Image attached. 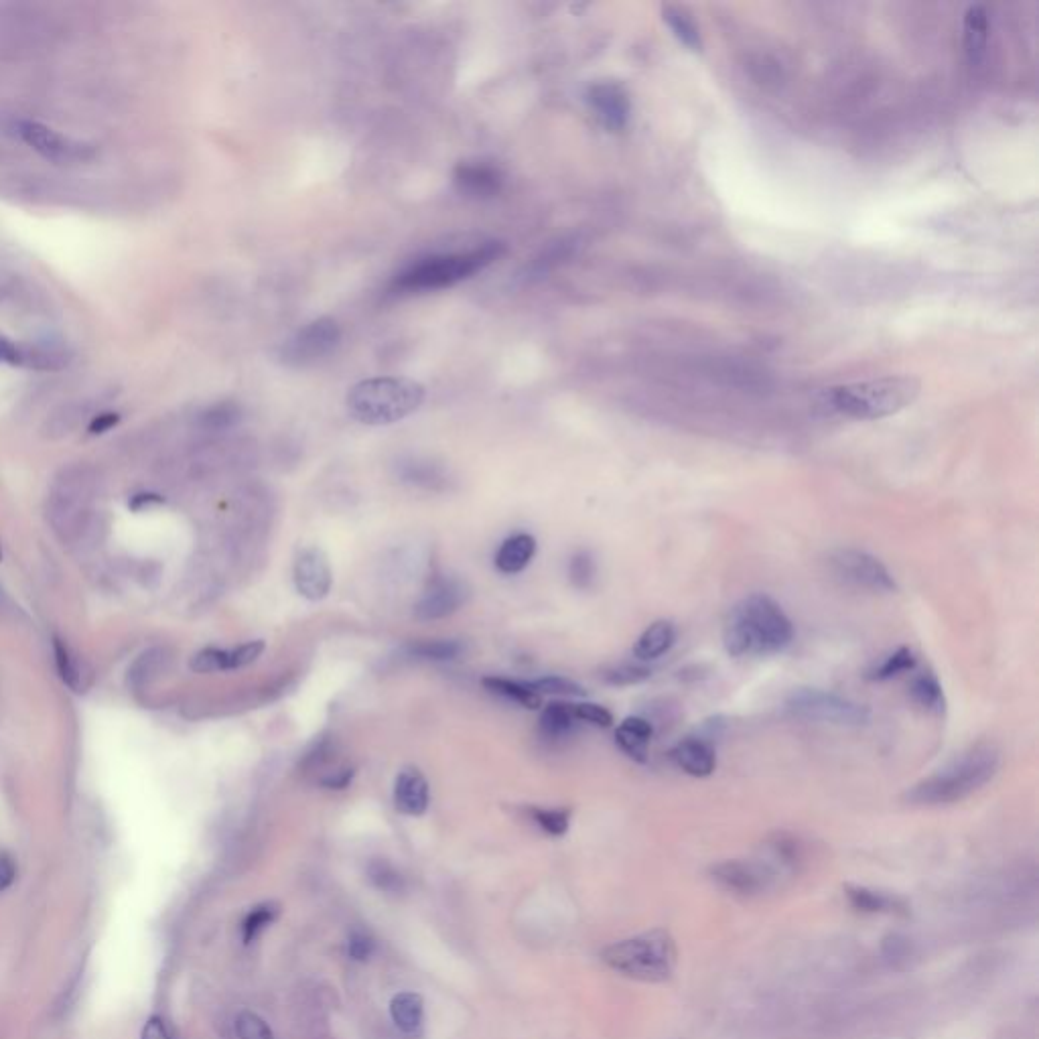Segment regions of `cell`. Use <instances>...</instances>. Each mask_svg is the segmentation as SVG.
I'll return each mask as SVG.
<instances>
[{
	"label": "cell",
	"instance_id": "26",
	"mask_svg": "<svg viewBox=\"0 0 1039 1039\" xmlns=\"http://www.w3.org/2000/svg\"><path fill=\"white\" fill-rule=\"evenodd\" d=\"M534 552H536L534 536L514 534L500 546V550L496 554V567L506 575L522 573L534 559Z\"/></svg>",
	"mask_w": 1039,
	"mask_h": 1039
},
{
	"label": "cell",
	"instance_id": "40",
	"mask_svg": "<svg viewBox=\"0 0 1039 1039\" xmlns=\"http://www.w3.org/2000/svg\"><path fill=\"white\" fill-rule=\"evenodd\" d=\"M770 851H772V857L782 865V867H790L794 869L800 861H802V847L798 843L796 837L792 835H786V833H778L770 839L768 843Z\"/></svg>",
	"mask_w": 1039,
	"mask_h": 1039
},
{
	"label": "cell",
	"instance_id": "5",
	"mask_svg": "<svg viewBox=\"0 0 1039 1039\" xmlns=\"http://www.w3.org/2000/svg\"><path fill=\"white\" fill-rule=\"evenodd\" d=\"M427 390L421 382L404 376H382L358 382L345 398L352 417L364 425H394L425 402Z\"/></svg>",
	"mask_w": 1039,
	"mask_h": 1039
},
{
	"label": "cell",
	"instance_id": "8",
	"mask_svg": "<svg viewBox=\"0 0 1039 1039\" xmlns=\"http://www.w3.org/2000/svg\"><path fill=\"white\" fill-rule=\"evenodd\" d=\"M786 711L808 723H824L839 727H859L865 725L871 717L869 709L853 703L835 692L822 688L800 686L794 688L786 697Z\"/></svg>",
	"mask_w": 1039,
	"mask_h": 1039
},
{
	"label": "cell",
	"instance_id": "18",
	"mask_svg": "<svg viewBox=\"0 0 1039 1039\" xmlns=\"http://www.w3.org/2000/svg\"><path fill=\"white\" fill-rule=\"evenodd\" d=\"M672 764L690 778H709L717 770V751L713 741L703 735H692L678 741L670 753Z\"/></svg>",
	"mask_w": 1039,
	"mask_h": 1039
},
{
	"label": "cell",
	"instance_id": "39",
	"mask_svg": "<svg viewBox=\"0 0 1039 1039\" xmlns=\"http://www.w3.org/2000/svg\"><path fill=\"white\" fill-rule=\"evenodd\" d=\"M536 695H554V697H585L587 692L581 684L563 678V676H546L530 682Z\"/></svg>",
	"mask_w": 1039,
	"mask_h": 1039
},
{
	"label": "cell",
	"instance_id": "42",
	"mask_svg": "<svg viewBox=\"0 0 1039 1039\" xmlns=\"http://www.w3.org/2000/svg\"><path fill=\"white\" fill-rule=\"evenodd\" d=\"M191 670H195V672H199V674H210V672L228 670V650H220V648H205V650L197 652V654L191 658Z\"/></svg>",
	"mask_w": 1039,
	"mask_h": 1039
},
{
	"label": "cell",
	"instance_id": "44",
	"mask_svg": "<svg viewBox=\"0 0 1039 1039\" xmlns=\"http://www.w3.org/2000/svg\"><path fill=\"white\" fill-rule=\"evenodd\" d=\"M573 713L581 723H589L601 729H609L613 725V715L605 707L595 703H577L573 705Z\"/></svg>",
	"mask_w": 1039,
	"mask_h": 1039
},
{
	"label": "cell",
	"instance_id": "33",
	"mask_svg": "<svg viewBox=\"0 0 1039 1039\" xmlns=\"http://www.w3.org/2000/svg\"><path fill=\"white\" fill-rule=\"evenodd\" d=\"M242 419V408L236 402L224 400L205 408L199 414V425L207 431H226L238 425Z\"/></svg>",
	"mask_w": 1039,
	"mask_h": 1039
},
{
	"label": "cell",
	"instance_id": "24",
	"mask_svg": "<svg viewBox=\"0 0 1039 1039\" xmlns=\"http://www.w3.org/2000/svg\"><path fill=\"white\" fill-rule=\"evenodd\" d=\"M53 656H55V666H57V672L61 676V680L72 688L74 692H78V695H82V692L88 690L90 686V668L88 664L69 648L61 638H53Z\"/></svg>",
	"mask_w": 1039,
	"mask_h": 1039
},
{
	"label": "cell",
	"instance_id": "13",
	"mask_svg": "<svg viewBox=\"0 0 1039 1039\" xmlns=\"http://www.w3.org/2000/svg\"><path fill=\"white\" fill-rule=\"evenodd\" d=\"M0 364L35 372H57L69 364V354L55 345L23 343L0 335Z\"/></svg>",
	"mask_w": 1039,
	"mask_h": 1039
},
{
	"label": "cell",
	"instance_id": "12",
	"mask_svg": "<svg viewBox=\"0 0 1039 1039\" xmlns=\"http://www.w3.org/2000/svg\"><path fill=\"white\" fill-rule=\"evenodd\" d=\"M506 173L494 161H461L453 169V187L459 195L467 199H494L504 191Z\"/></svg>",
	"mask_w": 1039,
	"mask_h": 1039
},
{
	"label": "cell",
	"instance_id": "29",
	"mask_svg": "<svg viewBox=\"0 0 1039 1039\" xmlns=\"http://www.w3.org/2000/svg\"><path fill=\"white\" fill-rule=\"evenodd\" d=\"M662 21L670 27V31L674 33V37L684 45L688 47L690 51H701L703 49V37H701V31L695 23V19H692L688 15L686 9L682 7H674V5H664L662 7Z\"/></svg>",
	"mask_w": 1039,
	"mask_h": 1039
},
{
	"label": "cell",
	"instance_id": "27",
	"mask_svg": "<svg viewBox=\"0 0 1039 1039\" xmlns=\"http://www.w3.org/2000/svg\"><path fill=\"white\" fill-rule=\"evenodd\" d=\"M577 717L571 703H550L540 715V733L544 739L559 741L569 737L577 727Z\"/></svg>",
	"mask_w": 1039,
	"mask_h": 1039
},
{
	"label": "cell",
	"instance_id": "53",
	"mask_svg": "<svg viewBox=\"0 0 1039 1039\" xmlns=\"http://www.w3.org/2000/svg\"><path fill=\"white\" fill-rule=\"evenodd\" d=\"M908 952H910V944H908V940H904V938L891 936V938L885 942V954H887V958L899 960V958H906Z\"/></svg>",
	"mask_w": 1039,
	"mask_h": 1039
},
{
	"label": "cell",
	"instance_id": "22",
	"mask_svg": "<svg viewBox=\"0 0 1039 1039\" xmlns=\"http://www.w3.org/2000/svg\"><path fill=\"white\" fill-rule=\"evenodd\" d=\"M678 632L670 619H658L642 632L634 646V656L640 662H652L668 654L676 644Z\"/></svg>",
	"mask_w": 1039,
	"mask_h": 1039
},
{
	"label": "cell",
	"instance_id": "38",
	"mask_svg": "<svg viewBox=\"0 0 1039 1039\" xmlns=\"http://www.w3.org/2000/svg\"><path fill=\"white\" fill-rule=\"evenodd\" d=\"M654 670L642 664H617L603 672V680L611 686H634L652 678Z\"/></svg>",
	"mask_w": 1039,
	"mask_h": 1039
},
{
	"label": "cell",
	"instance_id": "28",
	"mask_svg": "<svg viewBox=\"0 0 1039 1039\" xmlns=\"http://www.w3.org/2000/svg\"><path fill=\"white\" fill-rule=\"evenodd\" d=\"M425 1003L417 993H400L390 1003V1017L402 1033H414L423 1025Z\"/></svg>",
	"mask_w": 1039,
	"mask_h": 1039
},
{
	"label": "cell",
	"instance_id": "34",
	"mask_svg": "<svg viewBox=\"0 0 1039 1039\" xmlns=\"http://www.w3.org/2000/svg\"><path fill=\"white\" fill-rule=\"evenodd\" d=\"M406 650L412 658H419V660L449 662V660H455L463 652V646L457 640H423V642L410 644Z\"/></svg>",
	"mask_w": 1039,
	"mask_h": 1039
},
{
	"label": "cell",
	"instance_id": "17",
	"mask_svg": "<svg viewBox=\"0 0 1039 1039\" xmlns=\"http://www.w3.org/2000/svg\"><path fill=\"white\" fill-rule=\"evenodd\" d=\"M293 579H295V587L301 597H305L309 601L325 599L333 585V575H331L327 554L315 546L303 548L295 559Z\"/></svg>",
	"mask_w": 1039,
	"mask_h": 1039
},
{
	"label": "cell",
	"instance_id": "23",
	"mask_svg": "<svg viewBox=\"0 0 1039 1039\" xmlns=\"http://www.w3.org/2000/svg\"><path fill=\"white\" fill-rule=\"evenodd\" d=\"M910 699L916 707H920L928 715L944 717L948 711V701L942 682L932 670L920 672L910 682Z\"/></svg>",
	"mask_w": 1039,
	"mask_h": 1039
},
{
	"label": "cell",
	"instance_id": "46",
	"mask_svg": "<svg viewBox=\"0 0 1039 1039\" xmlns=\"http://www.w3.org/2000/svg\"><path fill=\"white\" fill-rule=\"evenodd\" d=\"M354 776H356L354 768L345 766V764H337L329 772H325L317 782H319V786H323L327 790H345L352 784Z\"/></svg>",
	"mask_w": 1039,
	"mask_h": 1039
},
{
	"label": "cell",
	"instance_id": "54",
	"mask_svg": "<svg viewBox=\"0 0 1039 1039\" xmlns=\"http://www.w3.org/2000/svg\"><path fill=\"white\" fill-rule=\"evenodd\" d=\"M155 502H161V498L155 496V494H141V496H136V498L132 500V508L141 510L143 506H149V504H155Z\"/></svg>",
	"mask_w": 1039,
	"mask_h": 1039
},
{
	"label": "cell",
	"instance_id": "30",
	"mask_svg": "<svg viewBox=\"0 0 1039 1039\" xmlns=\"http://www.w3.org/2000/svg\"><path fill=\"white\" fill-rule=\"evenodd\" d=\"M483 686H486L490 692H494V695H500L526 709H538L542 703L540 695H536V692L532 690L530 682L526 684V682H518V680L490 676V678H483Z\"/></svg>",
	"mask_w": 1039,
	"mask_h": 1039
},
{
	"label": "cell",
	"instance_id": "11",
	"mask_svg": "<svg viewBox=\"0 0 1039 1039\" xmlns=\"http://www.w3.org/2000/svg\"><path fill=\"white\" fill-rule=\"evenodd\" d=\"M21 141L55 165H82L90 163L96 157V149L78 138L67 136L43 122L37 120H19L15 124Z\"/></svg>",
	"mask_w": 1039,
	"mask_h": 1039
},
{
	"label": "cell",
	"instance_id": "48",
	"mask_svg": "<svg viewBox=\"0 0 1039 1039\" xmlns=\"http://www.w3.org/2000/svg\"><path fill=\"white\" fill-rule=\"evenodd\" d=\"M161 662V654L159 652H149L145 656H141V660H138L132 670H130V680L132 684H143L151 678V674L155 672L157 664Z\"/></svg>",
	"mask_w": 1039,
	"mask_h": 1039
},
{
	"label": "cell",
	"instance_id": "19",
	"mask_svg": "<svg viewBox=\"0 0 1039 1039\" xmlns=\"http://www.w3.org/2000/svg\"><path fill=\"white\" fill-rule=\"evenodd\" d=\"M429 782L417 768H404L394 782V806L400 814L423 816L429 808Z\"/></svg>",
	"mask_w": 1039,
	"mask_h": 1039
},
{
	"label": "cell",
	"instance_id": "45",
	"mask_svg": "<svg viewBox=\"0 0 1039 1039\" xmlns=\"http://www.w3.org/2000/svg\"><path fill=\"white\" fill-rule=\"evenodd\" d=\"M262 652H264L262 640H254V642L238 646L236 650H228V670L244 668V666L256 662L262 656Z\"/></svg>",
	"mask_w": 1039,
	"mask_h": 1039
},
{
	"label": "cell",
	"instance_id": "1",
	"mask_svg": "<svg viewBox=\"0 0 1039 1039\" xmlns=\"http://www.w3.org/2000/svg\"><path fill=\"white\" fill-rule=\"evenodd\" d=\"M794 642V623L782 605L766 593L735 603L723 623V646L733 658L774 656Z\"/></svg>",
	"mask_w": 1039,
	"mask_h": 1039
},
{
	"label": "cell",
	"instance_id": "3",
	"mask_svg": "<svg viewBox=\"0 0 1039 1039\" xmlns=\"http://www.w3.org/2000/svg\"><path fill=\"white\" fill-rule=\"evenodd\" d=\"M922 384L912 376H885L824 388L818 408L853 421H877L908 408L920 396Z\"/></svg>",
	"mask_w": 1039,
	"mask_h": 1039
},
{
	"label": "cell",
	"instance_id": "43",
	"mask_svg": "<svg viewBox=\"0 0 1039 1039\" xmlns=\"http://www.w3.org/2000/svg\"><path fill=\"white\" fill-rule=\"evenodd\" d=\"M376 952V940L370 932L362 928H354L348 936V956L356 962H366Z\"/></svg>",
	"mask_w": 1039,
	"mask_h": 1039
},
{
	"label": "cell",
	"instance_id": "9",
	"mask_svg": "<svg viewBox=\"0 0 1039 1039\" xmlns=\"http://www.w3.org/2000/svg\"><path fill=\"white\" fill-rule=\"evenodd\" d=\"M828 571L845 585L863 589L869 593H895L897 581L883 561L873 557L867 550L839 546L826 554Z\"/></svg>",
	"mask_w": 1039,
	"mask_h": 1039
},
{
	"label": "cell",
	"instance_id": "52",
	"mask_svg": "<svg viewBox=\"0 0 1039 1039\" xmlns=\"http://www.w3.org/2000/svg\"><path fill=\"white\" fill-rule=\"evenodd\" d=\"M143 1039H173L161 1017H151L143 1027Z\"/></svg>",
	"mask_w": 1039,
	"mask_h": 1039
},
{
	"label": "cell",
	"instance_id": "47",
	"mask_svg": "<svg viewBox=\"0 0 1039 1039\" xmlns=\"http://www.w3.org/2000/svg\"><path fill=\"white\" fill-rule=\"evenodd\" d=\"M567 254H569V250H567V244H565V242L554 244V246L548 248V250H546L538 260L532 262L530 272H532L534 276H542V274H546L550 268H554V266H557L559 262H563V258H565Z\"/></svg>",
	"mask_w": 1039,
	"mask_h": 1039
},
{
	"label": "cell",
	"instance_id": "25",
	"mask_svg": "<svg viewBox=\"0 0 1039 1039\" xmlns=\"http://www.w3.org/2000/svg\"><path fill=\"white\" fill-rule=\"evenodd\" d=\"M989 43V13L983 5L968 7L964 15V47L968 61L977 65L987 51Z\"/></svg>",
	"mask_w": 1039,
	"mask_h": 1039
},
{
	"label": "cell",
	"instance_id": "35",
	"mask_svg": "<svg viewBox=\"0 0 1039 1039\" xmlns=\"http://www.w3.org/2000/svg\"><path fill=\"white\" fill-rule=\"evenodd\" d=\"M368 879H370V883L378 891L388 893V895H400L406 889L402 873L392 863H388L386 859L370 861V865H368Z\"/></svg>",
	"mask_w": 1039,
	"mask_h": 1039
},
{
	"label": "cell",
	"instance_id": "14",
	"mask_svg": "<svg viewBox=\"0 0 1039 1039\" xmlns=\"http://www.w3.org/2000/svg\"><path fill=\"white\" fill-rule=\"evenodd\" d=\"M711 877L723 889L739 895H755L766 891L774 881V869L766 863L745 859H729L711 867Z\"/></svg>",
	"mask_w": 1039,
	"mask_h": 1039
},
{
	"label": "cell",
	"instance_id": "16",
	"mask_svg": "<svg viewBox=\"0 0 1039 1039\" xmlns=\"http://www.w3.org/2000/svg\"><path fill=\"white\" fill-rule=\"evenodd\" d=\"M587 104L597 120L607 130H623L632 116V102L628 90L617 82H597L587 90Z\"/></svg>",
	"mask_w": 1039,
	"mask_h": 1039
},
{
	"label": "cell",
	"instance_id": "55",
	"mask_svg": "<svg viewBox=\"0 0 1039 1039\" xmlns=\"http://www.w3.org/2000/svg\"><path fill=\"white\" fill-rule=\"evenodd\" d=\"M5 607H7V597H5L3 591H0V611H3Z\"/></svg>",
	"mask_w": 1039,
	"mask_h": 1039
},
{
	"label": "cell",
	"instance_id": "50",
	"mask_svg": "<svg viewBox=\"0 0 1039 1039\" xmlns=\"http://www.w3.org/2000/svg\"><path fill=\"white\" fill-rule=\"evenodd\" d=\"M17 865L9 853H0V891L9 889L15 883Z\"/></svg>",
	"mask_w": 1039,
	"mask_h": 1039
},
{
	"label": "cell",
	"instance_id": "10",
	"mask_svg": "<svg viewBox=\"0 0 1039 1039\" xmlns=\"http://www.w3.org/2000/svg\"><path fill=\"white\" fill-rule=\"evenodd\" d=\"M341 341V327L333 317H319L287 337L276 358L287 368L301 370L331 356Z\"/></svg>",
	"mask_w": 1039,
	"mask_h": 1039
},
{
	"label": "cell",
	"instance_id": "37",
	"mask_svg": "<svg viewBox=\"0 0 1039 1039\" xmlns=\"http://www.w3.org/2000/svg\"><path fill=\"white\" fill-rule=\"evenodd\" d=\"M569 579L581 591L593 587L597 579V563L589 550H579L577 554H573V559L569 563Z\"/></svg>",
	"mask_w": 1039,
	"mask_h": 1039
},
{
	"label": "cell",
	"instance_id": "41",
	"mask_svg": "<svg viewBox=\"0 0 1039 1039\" xmlns=\"http://www.w3.org/2000/svg\"><path fill=\"white\" fill-rule=\"evenodd\" d=\"M236 1035L238 1039H274L266 1021L252 1011H242L236 1017Z\"/></svg>",
	"mask_w": 1039,
	"mask_h": 1039
},
{
	"label": "cell",
	"instance_id": "49",
	"mask_svg": "<svg viewBox=\"0 0 1039 1039\" xmlns=\"http://www.w3.org/2000/svg\"><path fill=\"white\" fill-rule=\"evenodd\" d=\"M404 471H406V475H404L406 479H410V481H414V483L425 481L427 486H431L433 481L439 479V473H437L429 463H417V461H412V463L406 465Z\"/></svg>",
	"mask_w": 1039,
	"mask_h": 1039
},
{
	"label": "cell",
	"instance_id": "21",
	"mask_svg": "<svg viewBox=\"0 0 1039 1039\" xmlns=\"http://www.w3.org/2000/svg\"><path fill=\"white\" fill-rule=\"evenodd\" d=\"M845 891H847L849 904L855 910H859V912H865V914H897V916H906L908 914V904L904 902L902 897H897V895L875 891V889L861 887V885H847Z\"/></svg>",
	"mask_w": 1039,
	"mask_h": 1039
},
{
	"label": "cell",
	"instance_id": "2",
	"mask_svg": "<svg viewBox=\"0 0 1039 1039\" xmlns=\"http://www.w3.org/2000/svg\"><path fill=\"white\" fill-rule=\"evenodd\" d=\"M1003 766V753L993 741L964 749L932 776L914 784L904 800L912 806H950L971 798L991 784Z\"/></svg>",
	"mask_w": 1039,
	"mask_h": 1039
},
{
	"label": "cell",
	"instance_id": "20",
	"mask_svg": "<svg viewBox=\"0 0 1039 1039\" xmlns=\"http://www.w3.org/2000/svg\"><path fill=\"white\" fill-rule=\"evenodd\" d=\"M654 737V725L644 717H628L615 729V743L638 764L648 761V749Z\"/></svg>",
	"mask_w": 1039,
	"mask_h": 1039
},
{
	"label": "cell",
	"instance_id": "36",
	"mask_svg": "<svg viewBox=\"0 0 1039 1039\" xmlns=\"http://www.w3.org/2000/svg\"><path fill=\"white\" fill-rule=\"evenodd\" d=\"M530 816L550 837H563L571 824L569 808H530Z\"/></svg>",
	"mask_w": 1039,
	"mask_h": 1039
},
{
	"label": "cell",
	"instance_id": "15",
	"mask_svg": "<svg viewBox=\"0 0 1039 1039\" xmlns=\"http://www.w3.org/2000/svg\"><path fill=\"white\" fill-rule=\"evenodd\" d=\"M467 601L465 585L449 575H435L423 591L414 615L421 621H437L453 615Z\"/></svg>",
	"mask_w": 1039,
	"mask_h": 1039
},
{
	"label": "cell",
	"instance_id": "6",
	"mask_svg": "<svg viewBox=\"0 0 1039 1039\" xmlns=\"http://www.w3.org/2000/svg\"><path fill=\"white\" fill-rule=\"evenodd\" d=\"M611 971L642 983H664L674 975L678 950L664 928L619 940L601 952Z\"/></svg>",
	"mask_w": 1039,
	"mask_h": 1039
},
{
	"label": "cell",
	"instance_id": "51",
	"mask_svg": "<svg viewBox=\"0 0 1039 1039\" xmlns=\"http://www.w3.org/2000/svg\"><path fill=\"white\" fill-rule=\"evenodd\" d=\"M118 423H120V417L116 412H102L90 423L88 431H90V435H102V433L114 429Z\"/></svg>",
	"mask_w": 1039,
	"mask_h": 1039
},
{
	"label": "cell",
	"instance_id": "4",
	"mask_svg": "<svg viewBox=\"0 0 1039 1039\" xmlns=\"http://www.w3.org/2000/svg\"><path fill=\"white\" fill-rule=\"evenodd\" d=\"M504 252V242L490 240L465 252H443L419 258L396 272L388 291L396 297H406L451 289L471 279L477 272L486 270Z\"/></svg>",
	"mask_w": 1039,
	"mask_h": 1039
},
{
	"label": "cell",
	"instance_id": "56",
	"mask_svg": "<svg viewBox=\"0 0 1039 1039\" xmlns=\"http://www.w3.org/2000/svg\"><path fill=\"white\" fill-rule=\"evenodd\" d=\"M0 559H3V546H0Z\"/></svg>",
	"mask_w": 1039,
	"mask_h": 1039
},
{
	"label": "cell",
	"instance_id": "31",
	"mask_svg": "<svg viewBox=\"0 0 1039 1039\" xmlns=\"http://www.w3.org/2000/svg\"><path fill=\"white\" fill-rule=\"evenodd\" d=\"M916 668H918V658H916L914 650L908 646H899L895 652H891L887 658H883V662L875 664L867 672L865 678L873 680V682H885V680L897 678L899 674L914 672Z\"/></svg>",
	"mask_w": 1039,
	"mask_h": 1039
},
{
	"label": "cell",
	"instance_id": "32",
	"mask_svg": "<svg viewBox=\"0 0 1039 1039\" xmlns=\"http://www.w3.org/2000/svg\"><path fill=\"white\" fill-rule=\"evenodd\" d=\"M281 914V908L279 904L274 902H264L260 906H254L242 920V926H240V934H242V942L246 946L254 944L256 938L276 920Z\"/></svg>",
	"mask_w": 1039,
	"mask_h": 1039
},
{
	"label": "cell",
	"instance_id": "7",
	"mask_svg": "<svg viewBox=\"0 0 1039 1039\" xmlns=\"http://www.w3.org/2000/svg\"><path fill=\"white\" fill-rule=\"evenodd\" d=\"M96 494L94 471L86 465L63 469L51 483L45 514L63 542H74L88 524Z\"/></svg>",
	"mask_w": 1039,
	"mask_h": 1039
}]
</instances>
